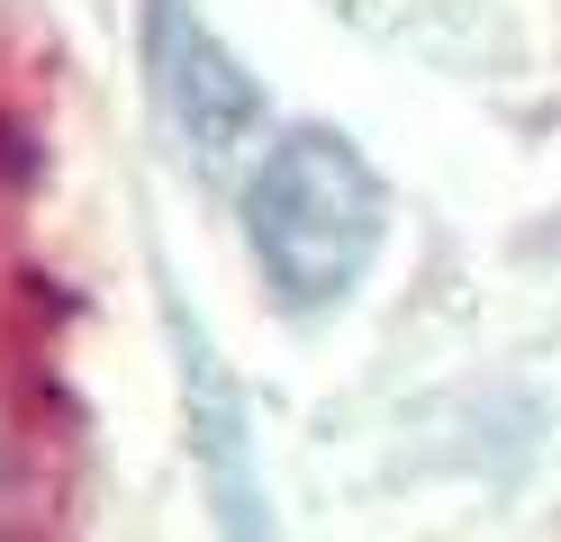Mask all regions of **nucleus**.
Segmentation results:
<instances>
[{"label": "nucleus", "instance_id": "f257e3e1", "mask_svg": "<svg viewBox=\"0 0 561 542\" xmlns=\"http://www.w3.org/2000/svg\"><path fill=\"white\" fill-rule=\"evenodd\" d=\"M390 244V181L344 127H280L244 163V253L280 316H335Z\"/></svg>", "mask_w": 561, "mask_h": 542}, {"label": "nucleus", "instance_id": "f03ea898", "mask_svg": "<svg viewBox=\"0 0 561 542\" xmlns=\"http://www.w3.org/2000/svg\"><path fill=\"white\" fill-rule=\"evenodd\" d=\"M146 100H154V118L172 136V154L191 172H208V181L263 154L272 91L208 27L199 0H146Z\"/></svg>", "mask_w": 561, "mask_h": 542}, {"label": "nucleus", "instance_id": "7ed1b4c3", "mask_svg": "<svg viewBox=\"0 0 561 542\" xmlns=\"http://www.w3.org/2000/svg\"><path fill=\"white\" fill-rule=\"evenodd\" d=\"M163 325H172V353H182V407H191V470L208 506H218L227 542H280L272 524V488H263V452H254V407H244L236 371L218 361L208 325L182 308V289L163 280Z\"/></svg>", "mask_w": 561, "mask_h": 542}]
</instances>
